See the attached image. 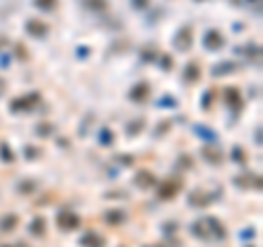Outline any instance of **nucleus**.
I'll return each instance as SVG.
<instances>
[{"label": "nucleus", "mask_w": 263, "mask_h": 247, "mask_svg": "<svg viewBox=\"0 0 263 247\" xmlns=\"http://www.w3.org/2000/svg\"><path fill=\"white\" fill-rule=\"evenodd\" d=\"M105 221H107V223L118 225V223H123V221H125V214L121 212V210H110V212L105 214Z\"/></svg>", "instance_id": "ddd939ff"}, {"label": "nucleus", "mask_w": 263, "mask_h": 247, "mask_svg": "<svg viewBox=\"0 0 263 247\" xmlns=\"http://www.w3.org/2000/svg\"><path fill=\"white\" fill-rule=\"evenodd\" d=\"M226 101H228L230 107H235V110H239L241 107V96H239V92L235 88H228L226 90Z\"/></svg>", "instance_id": "9d476101"}, {"label": "nucleus", "mask_w": 263, "mask_h": 247, "mask_svg": "<svg viewBox=\"0 0 263 247\" xmlns=\"http://www.w3.org/2000/svg\"><path fill=\"white\" fill-rule=\"evenodd\" d=\"M0 155H3L5 162H14V151H11L7 144H0Z\"/></svg>", "instance_id": "6ab92c4d"}, {"label": "nucleus", "mask_w": 263, "mask_h": 247, "mask_svg": "<svg viewBox=\"0 0 263 247\" xmlns=\"http://www.w3.org/2000/svg\"><path fill=\"white\" fill-rule=\"evenodd\" d=\"M180 188H182L180 179H167L165 184H160L158 197H160V199H173V197L180 192Z\"/></svg>", "instance_id": "f03ea898"}, {"label": "nucleus", "mask_w": 263, "mask_h": 247, "mask_svg": "<svg viewBox=\"0 0 263 247\" xmlns=\"http://www.w3.org/2000/svg\"><path fill=\"white\" fill-rule=\"evenodd\" d=\"M232 160H235V162H239V164H243V162H246V158H243V151H241V149H232Z\"/></svg>", "instance_id": "412c9836"}, {"label": "nucleus", "mask_w": 263, "mask_h": 247, "mask_svg": "<svg viewBox=\"0 0 263 247\" xmlns=\"http://www.w3.org/2000/svg\"><path fill=\"white\" fill-rule=\"evenodd\" d=\"M193 234L197 238H211V234H208V227H206V223H202V221H197V223H193Z\"/></svg>", "instance_id": "4468645a"}, {"label": "nucleus", "mask_w": 263, "mask_h": 247, "mask_svg": "<svg viewBox=\"0 0 263 247\" xmlns=\"http://www.w3.org/2000/svg\"><path fill=\"white\" fill-rule=\"evenodd\" d=\"M235 184H239V186H246V179H235ZM250 186H256V188H259V186H261L259 177H252V179H250Z\"/></svg>", "instance_id": "5701e85b"}, {"label": "nucleus", "mask_w": 263, "mask_h": 247, "mask_svg": "<svg viewBox=\"0 0 263 247\" xmlns=\"http://www.w3.org/2000/svg\"><path fill=\"white\" fill-rule=\"evenodd\" d=\"M237 66L232 64V62H224V64H219V66H215V70H213V75L215 77H219V75H228V72H232Z\"/></svg>", "instance_id": "2eb2a0df"}, {"label": "nucleus", "mask_w": 263, "mask_h": 247, "mask_svg": "<svg viewBox=\"0 0 263 247\" xmlns=\"http://www.w3.org/2000/svg\"><path fill=\"white\" fill-rule=\"evenodd\" d=\"M88 5H90V7H97V9H105V0H90V3H88Z\"/></svg>", "instance_id": "a878e982"}, {"label": "nucleus", "mask_w": 263, "mask_h": 247, "mask_svg": "<svg viewBox=\"0 0 263 247\" xmlns=\"http://www.w3.org/2000/svg\"><path fill=\"white\" fill-rule=\"evenodd\" d=\"M141 129H143V120H136V125H134V127H132V125L127 127V134H139Z\"/></svg>", "instance_id": "393cba45"}, {"label": "nucleus", "mask_w": 263, "mask_h": 247, "mask_svg": "<svg viewBox=\"0 0 263 247\" xmlns=\"http://www.w3.org/2000/svg\"><path fill=\"white\" fill-rule=\"evenodd\" d=\"M33 188H35L33 182H22V184H20V190H22V192H25V190H33Z\"/></svg>", "instance_id": "bb28decb"}, {"label": "nucleus", "mask_w": 263, "mask_h": 247, "mask_svg": "<svg viewBox=\"0 0 263 247\" xmlns=\"http://www.w3.org/2000/svg\"><path fill=\"white\" fill-rule=\"evenodd\" d=\"M16 247H27V245H22V243H18V245H16Z\"/></svg>", "instance_id": "c85d7f7f"}, {"label": "nucleus", "mask_w": 263, "mask_h": 247, "mask_svg": "<svg viewBox=\"0 0 263 247\" xmlns=\"http://www.w3.org/2000/svg\"><path fill=\"white\" fill-rule=\"evenodd\" d=\"M206 225H211V232L208 234H213L215 238H226V230H224V225H222V221H217L215 216H208L206 219Z\"/></svg>", "instance_id": "6e6552de"}, {"label": "nucleus", "mask_w": 263, "mask_h": 247, "mask_svg": "<svg viewBox=\"0 0 263 247\" xmlns=\"http://www.w3.org/2000/svg\"><path fill=\"white\" fill-rule=\"evenodd\" d=\"M204 46L208 48V51H219V48L224 46V38H222V33H217V31H208L204 35Z\"/></svg>", "instance_id": "7ed1b4c3"}, {"label": "nucleus", "mask_w": 263, "mask_h": 247, "mask_svg": "<svg viewBox=\"0 0 263 247\" xmlns=\"http://www.w3.org/2000/svg\"><path fill=\"white\" fill-rule=\"evenodd\" d=\"M16 225H18V216L16 214H9V216H5L3 219V230L5 232H11Z\"/></svg>", "instance_id": "f3484780"}, {"label": "nucleus", "mask_w": 263, "mask_h": 247, "mask_svg": "<svg viewBox=\"0 0 263 247\" xmlns=\"http://www.w3.org/2000/svg\"><path fill=\"white\" fill-rule=\"evenodd\" d=\"M79 216H77L75 212H70V210H62V212L57 214V225L62 227V230L70 232V230H77L79 227Z\"/></svg>", "instance_id": "f257e3e1"}, {"label": "nucleus", "mask_w": 263, "mask_h": 247, "mask_svg": "<svg viewBox=\"0 0 263 247\" xmlns=\"http://www.w3.org/2000/svg\"><path fill=\"white\" fill-rule=\"evenodd\" d=\"M27 31L35 35V38H44L46 33H49V27H46L44 22H40V20H29L27 22Z\"/></svg>", "instance_id": "423d86ee"}, {"label": "nucleus", "mask_w": 263, "mask_h": 247, "mask_svg": "<svg viewBox=\"0 0 263 247\" xmlns=\"http://www.w3.org/2000/svg\"><path fill=\"white\" fill-rule=\"evenodd\" d=\"M35 7H40L44 11H53L57 7V0H35Z\"/></svg>", "instance_id": "a211bd4d"}, {"label": "nucleus", "mask_w": 263, "mask_h": 247, "mask_svg": "<svg viewBox=\"0 0 263 247\" xmlns=\"http://www.w3.org/2000/svg\"><path fill=\"white\" fill-rule=\"evenodd\" d=\"M112 142V134L107 129H103L101 131V144H110Z\"/></svg>", "instance_id": "b1692460"}, {"label": "nucleus", "mask_w": 263, "mask_h": 247, "mask_svg": "<svg viewBox=\"0 0 263 247\" xmlns=\"http://www.w3.org/2000/svg\"><path fill=\"white\" fill-rule=\"evenodd\" d=\"M147 94H149V86H147V83H139V86L132 88V92H129V96L134 101H143Z\"/></svg>", "instance_id": "9b49d317"}, {"label": "nucleus", "mask_w": 263, "mask_h": 247, "mask_svg": "<svg viewBox=\"0 0 263 247\" xmlns=\"http://www.w3.org/2000/svg\"><path fill=\"white\" fill-rule=\"evenodd\" d=\"M33 103H40V94H29V96H22V99H16L14 101V110L20 112V110H31Z\"/></svg>", "instance_id": "20e7f679"}, {"label": "nucleus", "mask_w": 263, "mask_h": 247, "mask_svg": "<svg viewBox=\"0 0 263 247\" xmlns=\"http://www.w3.org/2000/svg\"><path fill=\"white\" fill-rule=\"evenodd\" d=\"M191 46V29H184V31H180L178 33V38H176V48H184V51H187V48Z\"/></svg>", "instance_id": "1a4fd4ad"}, {"label": "nucleus", "mask_w": 263, "mask_h": 247, "mask_svg": "<svg viewBox=\"0 0 263 247\" xmlns=\"http://www.w3.org/2000/svg\"><path fill=\"white\" fill-rule=\"evenodd\" d=\"M134 184L139 186V188H152V186H156V177L152 175V173H147V171H141L139 175L134 177Z\"/></svg>", "instance_id": "39448f33"}, {"label": "nucleus", "mask_w": 263, "mask_h": 247, "mask_svg": "<svg viewBox=\"0 0 263 247\" xmlns=\"http://www.w3.org/2000/svg\"><path fill=\"white\" fill-rule=\"evenodd\" d=\"M134 5H136V7H145L147 3H145V0H134Z\"/></svg>", "instance_id": "cd10ccee"}, {"label": "nucleus", "mask_w": 263, "mask_h": 247, "mask_svg": "<svg viewBox=\"0 0 263 247\" xmlns=\"http://www.w3.org/2000/svg\"><path fill=\"white\" fill-rule=\"evenodd\" d=\"M44 232H46V221L42 219V216L33 219V223H31V234H33V236H42Z\"/></svg>", "instance_id": "f8f14e48"}, {"label": "nucleus", "mask_w": 263, "mask_h": 247, "mask_svg": "<svg viewBox=\"0 0 263 247\" xmlns=\"http://www.w3.org/2000/svg\"><path fill=\"white\" fill-rule=\"evenodd\" d=\"M211 201V197H206V195H191V203H200V206H206V203Z\"/></svg>", "instance_id": "aec40b11"}, {"label": "nucleus", "mask_w": 263, "mask_h": 247, "mask_svg": "<svg viewBox=\"0 0 263 247\" xmlns=\"http://www.w3.org/2000/svg\"><path fill=\"white\" fill-rule=\"evenodd\" d=\"M204 155H208V162H219L222 160V153H215L211 149H204Z\"/></svg>", "instance_id": "4be33fe9"}, {"label": "nucleus", "mask_w": 263, "mask_h": 247, "mask_svg": "<svg viewBox=\"0 0 263 247\" xmlns=\"http://www.w3.org/2000/svg\"><path fill=\"white\" fill-rule=\"evenodd\" d=\"M79 243L83 247H103V238L99 236L97 232H86L83 236L79 238Z\"/></svg>", "instance_id": "0eeeda50"}, {"label": "nucleus", "mask_w": 263, "mask_h": 247, "mask_svg": "<svg viewBox=\"0 0 263 247\" xmlns=\"http://www.w3.org/2000/svg\"><path fill=\"white\" fill-rule=\"evenodd\" d=\"M197 77H200V70H197V66H195V64H189L187 70H184V79H187V81H195Z\"/></svg>", "instance_id": "dca6fc26"}]
</instances>
